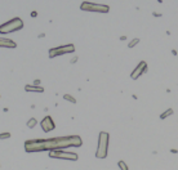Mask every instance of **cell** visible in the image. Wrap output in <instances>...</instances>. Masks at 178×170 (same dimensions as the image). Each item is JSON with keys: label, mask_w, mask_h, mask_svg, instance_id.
<instances>
[{"label": "cell", "mask_w": 178, "mask_h": 170, "mask_svg": "<svg viewBox=\"0 0 178 170\" xmlns=\"http://www.w3.org/2000/svg\"><path fill=\"white\" fill-rule=\"evenodd\" d=\"M27 128H30V129H34L35 126H36V125H38V120H36V119H34V117H31L30 120H29V121H27Z\"/></svg>", "instance_id": "7c38bea8"}, {"label": "cell", "mask_w": 178, "mask_h": 170, "mask_svg": "<svg viewBox=\"0 0 178 170\" xmlns=\"http://www.w3.org/2000/svg\"><path fill=\"white\" fill-rule=\"evenodd\" d=\"M138 43H139V39H137V38H136V39H133L129 44H128V48H134Z\"/></svg>", "instance_id": "9a60e30c"}, {"label": "cell", "mask_w": 178, "mask_h": 170, "mask_svg": "<svg viewBox=\"0 0 178 170\" xmlns=\"http://www.w3.org/2000/svg\"><path fill=\"white\" fill-rule=\"evenodd\" d=\"M23 27V21L21 18H13L10 21L5 22V23L0 25V34L3 35H7V34H10V32H14V31H18Z\"/></svg>", "instance_id": "3957f363"}, {"label": "cell", "mask_w": 178, "mask_h": 170, "mask_svg": "<svg viewBox=\"0 0 178 170\" xmlns=\"http://www.w3.org/2000/svg\"><path fill=\"white\" fill-rule=\"evenodd\" d=\"M147 62H145V61H141L138 65H137V67L133 70V72L130 74V77L133 79V80H137L139 77V76H142L146 71H147Z\"/></svg>", "instance_id": "52a82bcc"}, {"label": "cell", "mask_w": 178, "mask_h": 170, "mask_svg": "<svg viewBox=\"0 0 178 170\" xmlns=\"http://www.w3.org/2000/svg\"><path fill=\"white\" fill-rule=\"evenodd\" d=\"M63 98H65V101H68V102H71V103H76V99L71 94H65Z\"/></svg>", "instance_id": "5bb4252c"}, {"label": "cell", "mask_w": 178, "mask_h": 170, "mask_svg": "<svg viewBox=\"0 0 178 170\" xmlns=\"http://www.w3.org/2000/svg\"><path fill=\"white\" fill-rule=\"evenodd\" d=\"M170 152H172V153H177V150L173 148V150H170Z\"/></svg>", "instance_id": "ffe728a7"}, {"label": "cell", "mask_w": 178, "mask_h": 170, "mask_svg": "<svg viewBox=\"0 0 178 170\" xmlns=\"http://www.w3.org/2000/svg\"><path fill=\"white\" fill-rule=\"evenodd\" d=\"M173 113H174V111H173V108H168L167 111H164V112L160 115V119L164 120V119H167L168 116H172Z\"/></svg>", "instance_id": "8fae6325"}, {"label": "cell", "mask_w": 178, "mask_h": 170, "mask_svg": "<svg viewBox=\"0 0 178 170\" xmlns=\"http://www.w3.org/2000/svg\"><path fill=\"white\" fill-rule=\"evenodd\" d=\"M83 141L79 135H67L48 138V139H29L25 142V151L31 152H43V151H57L66 150L70 147H81Z\"/></svg>", "instance_id": "6da1fadb"}, {"label": "cell", "mask_w": 178, "mask_h": 170, "mask_svg": "<svg viewBox=\"0 0 178 170\" xmlns=\"http://www.w3.org/2000/svg\"><path fill=\"white\" fill-rule=\"evenodd\" d=\"M76 61H77V57H75V58H72V59H71V63H75Z\"/></svg>", "instance_id": "ac0fdd59"}, {"label": "cell", "mask_w": 178, "mask_h": 170, "mask_svg": "<svg viewBox=\"0 0 178 170\" xmlns=\"http://www.w3.org/2000/svg\"><path fill=\"white\" fill-rule=\"evenodd\" d=\"M12 135H10V133H0V139H9Z\"/></svg>", "instance_id": "2e32d148"}, {"label": "cell", "mask_w": 178, "mask_h": 170, "mask_svg": "<svg viewBox=\"0 0 178 170\" xmlns=\"http://www.w3.org/2000/svg\"><path fill=\"white\" fill-rule=\"evenodd\" d=\"M117 166L120 168V170H129V168H128V165L125 164V161H123V160H120L117 162Z\"/></svg>", "instance_id": "4fadbf2b"}, {"label": "cell", "mask_w": 178, "mask_h": 170, "mask_svg": "<svg viewBox=\"0 0 178 170\" xmlns=\"http://www.w3.org/2000/svg\"><path fill=\"white\" fill-rule=\"evenodd\" d=\"M75 52V45L74 44H67V45H61V47H56L49 49V57L51 58H56L63 54H68V53Z\"/></svg>", "instance_id": "8992f818"}, {"label": "cell", "mask_w": 178, "mask_h": 170, "mask_svg": "<svg viewBox=\"0 0 178 170\" xmlns=\"http://www.w3.org/2000/svg\"><path fill=\"white\" fill-rule=\"evenodd\" d=\"M25 90L26 92H32V93H43L44 92V88L38 86V85H30V84H27L26 86H25Z\"/></svg>", "instance_id": "30bf717a"}, {"label": "cell", "mask_w": 178, "mask_h": 170, "mask_svg": "<svg viewBox=\"0 0 178 170\" xmlns=\"http://www.w3.org/2000/svg\"><path fill=\"white\" fill-rule=\"evenodd\" d=\"M49 157L52 159H59V160H68V161H76L79 156L75 152H70L66 150H57L49 152Z\"/></svg>", "instance_id": "5b68a950"}, {"label": "cell", "mask_w": 178, "mask_h": 170, "mask_svg": "<svg viewBox=\"0 0 178 170\" xmlns=\"http://www.w3.org/2000/svg\"><path fill=\"white\" fill-rule=\"evenodd\" d=\"M40 126H42L44 133H49V132H52V130L56 129V124H54L53 119L51 116H45L42 121H40Z\"/></svg>", "instance_id": "ba28073f"}, {"label": "cell", "mask_w": 178, "mask_h": 170, "mask_svg": "<svg viewBox=\"0 0 178 170\" xmlns=\"http://www.w3.org/2000/svg\"><path fill=\"white\" fill-rule=\"evenodd\" d=\"M152 14H154V17H161V14H160V13H156V12H154Z\"/></svg>", "instance_id": "e0dca14e"}, {"label": "cell", "mask_w": 178, "mask_h": 170, "mask_svg": "<svg viewBox=\"0 0 178 170\" xmlns=\"http://www.w3.org/2000/svg\"><path fill=\"white\" fill-rule=\"evenodd\" d=\"M17 47L16 41H13L10 39H7V38H0V48H10V49H14Z\"/></svg>", "instance_id": "9c48e42d"}, {"label": "cell", "mask_w": 178, "mask_h": 170, "mask_svg": "<svg viewBox=\"0 0 178 170\" xmlns=\"http://www.w3.org/2000/svg\"><path fill=\"white\" fill-rule=\"evenodd\" d=\"M108 142H110V134L107 132H101L98 135V146L95 150V157L103 160L107 157L108 153Z\"/></svg>", "instance_id": "7a4b0ae2"}, {"label": "cell", "mask_w": 178, "mask_h": 170, "mask_svg": "<svg viewBox=\"0 0 178 170\" xmlns=\"http://www.w3.org/2000/svg\"><path fill=\"white\" fill-rule=\"evenodd\" d=\"M81 10L85 12H97V13H107L110 10V7L105 4H97V3H90V1H83L80 5Z\"/></svg>", "instance_id": "277c9868"}, {"label": "cell", "mask_w": 178, "mask_h": 170, "mask_svg": "<svg viewBox=\"0 0 178 170\" xmlns=\"http://www.w3.org/2000/svg\"><path fill=\"white\" fill-rule=\"evenodd\" d=\"M39 84H40V80H35V83H34V85H38V86H39Z\"/></svg>", "instance_id": "d6986e66"}]
</instances>
